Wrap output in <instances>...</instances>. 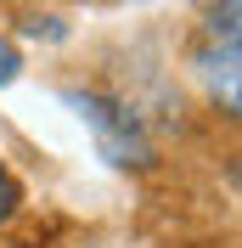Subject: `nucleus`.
<instances>
[{
  "instance_id": "f257e3e1",
  "label": "nucleus",
  "mask_w": 242,
  "mask_h": 248,
  "mask_svg": "<svg viewBox=\"0 0 242 248\" xmlns=\"http://www.w3.org/2000/svg\"><path fill=\"white\" fill-rule=\"evenodd\" d=\"M68 108L85 119V130L96 136V153H102L107 164H119V170L152 164V141H147V130H141L136 113H124L119 102H107V96H96V91H68Z\"/></svg>"
},
{
  "instance_id": "f03ea898",
  "label": "nucleus",
  "mask_w": 242,
  "mask_h": 248,
  "mask_svg": "<svg viewBox=\"0 0 242 248\" xmlns=\"http://www.w3.org/2000/svg\"><path fill=\"white\" fill-rule=\"evenodd\" d=\"M197 74H203L209 96L226 113L242 108V91H237V40H203V51H197Z\"/></svg>"
},
{
  "instance_id": "7ed1b4c3",
  "label": "nucleus",
  "mask_w": 242,
  "mask_h": 248,
  "mask_svg": "<svg viewBox=\"0 0 242 248\" xmlns=\"http://www.w3.org/2000/svg\"><path fill=\"white\" fill-rule=\"evenodd\" d=\"M17 203H23V186H17V175L6 170V164H0V226H6V220L17 215Z\"/></svg>"
},
{
  "instance_id": "20e7f679",
  "label": "nucleus",
  "mask_w": 242,
  "mask_h": 248,
  "mask_svg": "<svg viewBox=\"0 0 242 248\" xmlns=\"http://www.w3.org/2000/svg\"><path fill=\"white\" fill-rule=\"evenodd\" d=\"M17 68H23L17 46H12V40H0V85H12V79H17Z\"/></svg>"
}]
</instances>
